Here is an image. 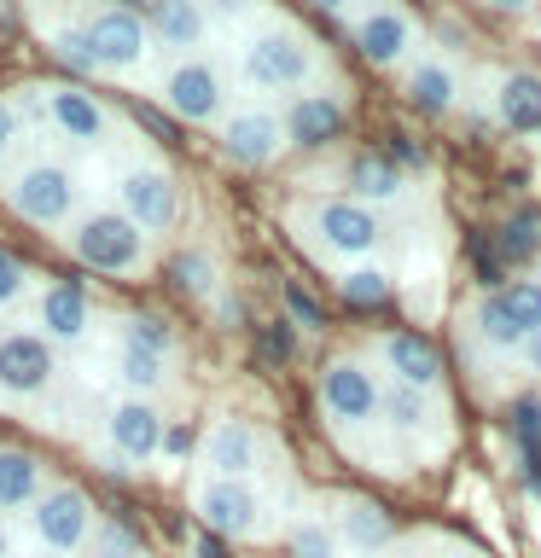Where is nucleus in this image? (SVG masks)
<instances>
[{
    "label": "nucleus",
    "instance_id": "obj_1",
    "mask_svg": "<svg viewBox=\"0 0 541 558\" xmlns=\"http://www.w3.org/2000/svg\"><path fill=\"white\" fill-rule=\"evenodd\" d=\"M70 251L99 274H129V268H140V256H146V233H140L122 209H99V216L76 221Z\"/></svg>",
    "mask_w": 541,
    "mask_h": 558
},
{
    "label": "nucleus",
    "instance_id": "obj_24",
    "mask_svg": "<svg viewBox=\"0 0 541 558\" xmlns=\"http://www.w3.org/2000/svg\"><path fill=\"white\" fill-rule=\"evenodd\" d=\"M41 500V471H35L29 453L0 448V506H29Z\"/></svg>",
    "mask_w": 541,
    "mask_h": 558
},
{
    "label": "nucleus",
    "instance_id": "obj_42",
    "mask_svg": "<svg viewBox=\"0 0 541 558\" xmlns=\"http://www.w3.org/2000/svg\"><path fill=\"white\" fill-rule=\"evenodd\" d=\"M199 558H221V541H209V535H199Z\"/></svg>",
    "mask_w": 541,
    "mask_h": 558
},
{
    "label": "nucleus",
    "instance_id": "obj_26",
    "mask_svg": "<svg viewBox=\"0 0 541 558\" xmlns=\"http://www.w3.org/2000/svg\"><path fill=\"white\" fill-rule=\"evenodd\" d=\"M513 430H518V453H524V477L541 495V401H518Z\"/></svg>",
    "mask_w": 541,
    "mask_h": 558
},
{
    "label": "nucleus",
    "instance_id": "obj_44",
    "mask_svg": "<svg viewBox=\"0 0 541 558\" xmlns=\"http://www.w3.org/2000/svg\"><path fill=\"white\" fill-rule=\"evenodd\" d=\"M12 553V541H7V523H0V558H7Z\"/></svg>",
    "mask_w": 541,
    "mask_h": 558
},
{
    "label": "nucleus",
    "instance_id": "obj_40",
    "mask_svg": "<svg viewBox=\"0 0 541 558\" xmlns=\"http://www.w3.org/2000/svg\"><path fill=\"white\" fill-rule=\"evenodd\" d=\"M12 140H17V111H12L7 99H0V157L12 151Z\"/></svg>",
    "mask_w": 541,
    "mask_h": 558
},
{
    "label": "nucleus",
    "instance_id": "obj_41",
    "mask_svg": "<svg viewBox=\"0 0 541 558\" xmlns=\"http://www.w3.org/2000/svg\"><path fill=\"white\" fill-rule=\"evenodd\" d=\"M291 308H297V314H303V320H309V326H314V320H321V314H314V303H309V296H303V291H291Z\"/></svg>",
    "mask_w": 541,
    "mask_h": 558
},
{
    "label": "nucleus",
    "instance_id": "obj_29",
    "mask_svg": "<svg viewBox=\"0 0 541 558\" xmlns=\"http://www.w3.org/2000/svg\"><path fill=\"white\" fill-rule=\"evenodd\" d=\"M344 296L356 308H384L390 303V279H384L378 268H356V274H344Z\"/></svg>",
    "mask_w": 541,
    "mask_h": 558
},
{
    "label": "nucleus",
    "instance_id": "obj_8",
    "mask_svg": "<svg viewBox=\"0 0 541 558\" xmlns=\"http://www.w3.org/2000/svg\"><path fill=\"white\" fill-rule=\"evenodd\" d=\"M52 378V343L35 331H7L0 338V390L12 396H35Z\"/></svg>",
    "mask_w": 541,
    "mask_h": 558
},
{
    "label": "nucleus",
    "instance_id": "obj_9",
    "mask_svg": "<svg viewBox=\"0 0 541 558\" xmlns=\"http://www.w3.org/2000/svg\"><path fill=\"white\" fill-rule=\"evenodd\" d=\"M199 512H204V523H209L216 535H251V530H256L262 500H256V488H251V483L209 477V483L199 488Z\"/></svg>",
    "mask_w": 541,
    "mask_h": 558
},
{
    "label": "nucleus",
    "instance_id": "obj_17",
    "mask_svg": "<svg viewBox=\"0 0 541 558\" xmlns=\"http://www.w3.org/2000/svg\"><path fill=\"white\" fill-rule=\"evenodd\" d=\"M314 221H321V233H326L332 251H344V256H366L378 244V233H384L373 209H366V204H344V198L321 204V216H314Z\"/></svg>",
    "mask_w": 541,
    "mask_h": 558
},
{
    "label": "nucleus",
    "instance_id": "obj_23",
    "mask_svg": "<svg viewBox=\"0 0 541 558\" xmlns=\"http://www.w3.org/2000/svg\"><path fill=\"white\" fill-rule=\"evenodd\" d=\"M454 94H460V87H454L448 64H419L408 76V105H413V111H425V117H443L454 105Z\"/></svg>",
    "mask_w": 541,
    "mask_h": 558
},
{
    "label": "nucleus",
    "instance_id": "obj_19",
    "mask_svg": "<svg viewBox=\"0 0 541 558\" xmlns=\"http://www.w3.org/2000/svg\"><path fill=\"white\" fill-rule=\"evenodd\" d=\"M47 117L59 122L64 140H82V146L105 140V111L94 105V94H76V87H47Z\"/></svg>",
    "mask_w": 541,
    "mask_h": 558
},
{
    "label": "nucleus",
    "instance_id": "obj_35",
    "mask_svg": "<svg viewBox=\"0 0 541 558\" xmlns=\"http://www.w3.org/2000/svg\"><path fill=\"white\" fill-rule=\"evenodd\" d=\"M52 47H59V59H70L76 70H99L94 64V47H87L82 29H59V35H52Z\"/></svg>",
    "mask_w": 541,
    "mask_h": 558
},
{
    "label": "nucleus",
    "instance_id": "obj_6",
    "mask_svg": "<svg viewBox=\"0 0 541 558\" xmlns=\"http://www.w3.org/2000/svg\"><path fill=\"white\" fill-rule=\"evenodd\" d=\"M70 204H76V186H70V174L52 169V163H35V169H24V174L12 181V209H17L24 221H35V227L64 221Z\"/></svg>",
    "mask_w": 541,
    "mask_h": 558
},
{
    "label": "nucleus",
    "instance_id": "obj_33",
    "mask_svg": "<svg viewBox=\"0 0 541 558\" xmlns=\"http://www.w3.org/2000/svg\"><path fill=\"white\" fill-rule=\"evenodd\" d=\"M291 553L297 558H338V541L326 535V523H303V530L291 535Z\"/></svg>",
    "mask_w": 541,
    "mask_h": 558
},
{
    "label": "nucleus",
    "instance_id": "obj_15",
    "mask_svg": "<svg viewBox=\"0 0 541 558\" xmlns=\"http://www.w3.org/2000/svg\"><path fill=\"white\" fill-rule=\"evenodd\" d=\"M356 47H361V59H373V64H396L401 52L413 47V24H408V12H396V7H373V12H361V17H356Z\"/></svg>",
    "mask_w": 541,
    "mask_h": 558
},
{
    "label": "nucleus",
    "instance_id": "obj_30",
    "mask_svg": "<svg viewBox=\"0 0 541 558\" xmlns=\"http://www.w3.org/2000/svg\"><path fill=\"white\" fill-rule=\"evenodd\" d=\"M122 384L129 390H157L164 384V355H152V349H122Z\"/></svg>",
    "mask_w": 541,
    "mask_h": 558
},
{
    "label": "nucleus",
    "instance_id": "obj_43",
    "mask_svg": "<svg viewBox=\"0 0 541 558\" xmlns=\"http://www.w3.org/2000/svg\"><path fill=\"white\" fill-rule=\"evenodd\" d=\"M524 355H530V366H536V373H541V331H536L530 343H524Z\"/></svg>",
    "mask_w": 541,
    "mask_h": 558
},
{
    "label": "nucleus",
    "instance_id": "obj_38",
    "mask_svg": "<svg viewBox=\"0 0 541 558\" xmlns=\"http://www.w3.org/2000/svg\"><path fill=\"white\" fill-rule=\"evenodd\" d=\"M262 349H268V355H279V361H291V349H297L291 326H286V320H274L268 331H262Z\"/></svg>",
    "mask_w": 541,
    "mask_h": 558
},
{
    "label": "nucleus",
    "instance_id": "obj_22",
    "mask_svg": "<svg viewBox=\"0 0 541 558\" xmlns=\"http://www.w3.org/2000/svg\"><path fill=\"white\" fill-rule=\"evenodd\" d=\"M146 29L152 35H164L169 47H204V12L192 7V0H164V7H152L146 12Z\"/></svg>",
    "mask_w": 541,
    "mask_h": 558
},
{
    "label": "nucleus",
    "instance_id": "obj_10",
    "mask_svg": "<svg viewBox=\"0 0 541 558\" xmlns=\"http://www.w3.org/2000/svg\"><path fill=\"white\" fill-rule=\"evenodd\" d=\"M117 192H122V216H129L140 233H157V227L175 221V186H169V174H157V169H129Z\"/></svg>",
    "mask_w": 541,
    "mask_h": 558
},
{
    "label": "nucleus",
    "instance_id": "obj_18",
    "mask_svg": "<svg viewBox=\"0 0 541 558\" xmlns=\"http://www.w3.org/2000/svg\"><path fill=\"white\" fill-rule=\"evenodd\" d=\"M204 460H209L216 477L244 483L256 471V430L244 425V418H221V425L209 430V442H204Z\"/></svg>",
    "mask_w": 541,
    "mask_h": 558
},
{
    "label": "nucleus",
    "instance_id": "obj_2",
    "mask_svg": "<svg viewBox=\"0 0 541 558\" xmlns=\"http://www.w3.org/2000/svg\"><path fill=\"white\" fill-rule=\"evenodd\" d=\"M478 331L495 349H524L541 331V286L518 279V286H495L478 303Z\"/></svg>",
    "mask_w": 541,
    "mask_h": 558
},
{
    "label": "nucleus",
    "instance_id": "obj_37",
    "mask_svg": "<svg viewBox=\"0 0 541 558\" xmlns=\"http://www.w3.org/2000/svg\"><path fill=\"white\" fill-rule=\"evenodd\" d=\"M24 279H29V274H24V262H17L12 251H0V303H12V296L24 291Z\"/></svg>",
    "mask_w": 541,
    "mask_h": 558
},
{
    "label": "nucleus",
    "instance_id": "obj_25",
    "mask_svg": "<svg viewBox=\"0 0 541 558\" xmlns=\"http://www.w3.org/2000/svg\"><path fill=\"white\" fill-rule=\"evenodd\" d=\"M349 186L361 192V198H373V204H384V198H396L401 192V169L390 163V157H356V169H349Z\"/></svg>",
    "mask_w": 541,
    "mask_h": 558
},
{
    "label": "nucleus",
    "instance_id": "obj_32",
    "mask_svg": "<svg viewBox=\"0 0 541 558\" xmlns=\"http://www.w3.org/2000/svg\"><path fill=\"white\" fill-rule=\"evenodd\" d=\"M175 286L192 291V296H209V291H216V268H209V256L192 251V256L175 262Z\"/></svg>",
    "mask_w": 541,
    "mask_h": 558
},
{
    "label": "nucleus",
    "instance_id": "obj_39",
    "mask_svg": "<svg viewBox=\"0 0 541 558\" xmlns=\"http://www.w3.org/2000/svg\"><path fill=\"white\" fill-rule=\"evenodd\" d=\"M157 453H169V460H181V453H192V430L187 425H164V448H157Z\"/></svg>",
    "mask_w": 541,
    "mask_h": 558
},
{
    "label": "nucleus",
    "instance_id": "obj_5",
    "mask_svg": "<svg viewBox=\"0 0 541 558\" xmlns=\"http://www.w3.org/2000/svg\"><path fill=\"white\" fill-rule=\"evenodd\" d=\"M35 535H41V547L52 553H70V547H82L87 541V523H94V506H87L82 488H47L41 500H35Z\"/></svg>",
    "mask_w": 541,
    "mask_h": 558
},
{
    "label": "nucleus",
    "instance_id": "obj_7",
    "mask_svg": "<svg viewBox=\"0 0 541 558\" xmlns=\"http://www.w3.org/2000/svg\"><path fill=\"white\" fill-rule=\"evenodd\" d=\"M321 401H326V413L338 418V425H361V418H373L378 413V378L366 373L361 361H338V366H326L321 373Z\"/></svg>",
    "mask_w": 541,
    "mask_h": 558
},
{
    "label": "nucleus",
    "instance_id": "obj_13",
    "mask_svg": "<svg viewBox=\"0 0 541 558\" xmlns=\"http://www.w3.org/2000/svg\"><path fill=\"white\" fill-rule=\"evenodd\" d=\"M164 94H169V111L187 117V122H209V117L221 111V76H216L204 59L175 64V76H169Z\"/></svg>",
    "mask_w": 541,
    "mask_h": 558
},
{
    "label": "nucleus",
    "instance_id": "obj_27",
    "mask_svg": "<svg viewBox=\"0 0 541 558\" xmlns=\"http://www.w3.org/2000/svg\"><path fill=\"white\" fill-rule=\"evenodd\" d=\"M378 413H390L396 430H425V425H431V401L419 396V390H401V384L378 401Z\"/></svg>",
    "mask_w": 541,
    "mask_h": 558
},
{
    "label": "nucleus",
    "instance_id": "obj_16",
    "mask_svg": "<svg viewBox=\"0 0 541 558\" xmlns=\"http://www.w3.org/2000/svg\"><path fill=\"white\" fill-rule=\"evenodd\" d=\"M384 366L396 373L401 390H419V396L443 378V355H436V343L419 338V331H396V338L384 343Z\"/></svg>",
    "mask_w": 541,
    "mask_h": 558
},
{
    "label": "nucleus",
    "instance_id": "obj_3",
    "mask_svg": "<svg viewBox=\"0 0 541 558\" xmlns=\"http://www.w3.org/2000/svg\"><path fill=\"white\" fill-rule=\"evenodd\" d=\"M82 35H87V47H94V64H99V70H134V64L152 52L146 17L129 12V7H99V12L82 24Z\"/></svg>",
    "mask_w": 541,
    "mask_h": 558
},
{
    "label": "nucleus",
    "instance_id": "obj_28",
    "mask_svg": "<svg viewBox=\"0 0 541 558\" xmlns=\"http://www.w3.org/2000/svg\"><path fill=\"white\" fill-rule=\"evenodd\" d=\"M344 530H349V541H356V547H378V541L390 535V518H384V506L356 500V506L344 512Z\"/></svg>",
    "mask_w": 541,
    "mask_h": 558
},
{
    "label": "nucleus",
    "instance_id": "obj_20",
    "mask_svg": "<svg viewBox=\"0 0 541 558\" xmlns=\"http://www.w3.org/2000/svg\"><path fill=\"white\" fill-rule=\"evenodd\" d=\"M495 111L513 134H536L541 129V76H506L501 94H495Z\"/></svg>",
    "mask_w": 541,
    "mask_h": 558
},
{
    "label": "nucleus",
    "instance_id": "obj_11",
    "mask_svg": "<svg viewBox=\"0 0 541 558\" xmlns=\"http://www.w3.org/2000/svg\"><path fill=\"white\" fill-rule=\"evenodd\" d=\"M279 129H286V146L321 151V146H332V140L344 134V105L332 94H303V99H291V111H286Z\"/></svg>",
    "mask_w": 541,
    "mask_h": 558
},
{
    "label": "nucleus",
    "instance_id": "obj_34",
    "mask_svg": "<svg viewBox=\"0 0 541 558\" xmlns=\"http://www.w3.org/2000/svg\"><path fill=\"white\" fill-rule=\"evenodd\" d=\"M129 343L152 349V355H169V326L152 320V314H140V320H129Z\"/></svg>",
    "mask_w": 541,
    "mask_h": 558
},
{
    "label": "nucleus",
    "instance_id": "obj_4",
    "mask_svg": "<svg viewBox=\"0 0 541 558\" xmlns=\"http://www.w3.org/2000/svg\"><path fill=\"white\" fill-rule=\"evenodd\" d=\"M309 70H314L309 47L291 41V35H262V41L244 47V82L268 87V94H291V87H303Z\"/></svg>",
    "mask_w": 541,
    "mask_h": 558
},
{
    "label": "nucleus",
    "instance_id": "obj_21",
    "mask_svg": "<svg viewBox=\"0 0 541 558\" xmlns=\"http://www.w3.org/2000/svg\"><path fill=\"white\" fill-rule=\"evenodd\" d=\"M87 320H94V303H87L76 286H47V296H41V326H47V338H82Z\"/></svg>",
    "mask_w": 541,
    "mask_h": 558
},
{
    "label": "nucleus",
    "instance_id": "obj_36",
    "mask_svg": "<svg viewBox=\"0 0 541 558\" xmlns=\"http://www.w3.org/2000/svg\"><path fill=\"white\" fill-rule=\"evenodd\" d=\"M140 547H134V535L122 530V523H111V530H99L94 535V558H134Z\"/></svg>",
    "mask_w": 541,
    "mask_h": 558
},
{
    "label": "nucleus",
    "instance_id": "obj_31",
    "mask_svg": "<svg viewBox=\"0 0 541 558\" xmlns=\"http://www.w3.org/2000/svg\"><path fill=\"white\" fill-rule=\"evenodd\" d=\"M501 251L524 262V256H536L541 251V221L536 216H518V221H506V233H501Z\"/></svg>",
    "mask_w": 541,
    "mask_h": 558
},
{
    "label": "nucleus",
    "instance_id": "obj_12",
    "mask_svg": "<svg viewBox=\"0 0 541 558\" xmlns=\"http://www.w3.org/2000/svg\"><path fill=\"white\" fill-rule=\"evenodd\" d=\"M279 146H286V129H279V117H268V111H239L221 129V151L233 157L239 169H262Z\"/></svg>",
    "mask_w": 541,
    "mask_h": 558
},
{
    "label": "nucleus",
    "instance_id": "obj_14",
    "mask_svg": "<svg viewBox=\"0 0 541 558\" xmlns=\"http://www.w3.org/2000/svg\"><path fill=\"white\" fill-rule=\"evenodd\" d=\"M111 448L122 453V460H140V465L164 448V418H157L152 401L129 396L122 408H111Z\"/></svg>",
    "mask_w": 541,
    "mask_h": 558
}]
</instances>
